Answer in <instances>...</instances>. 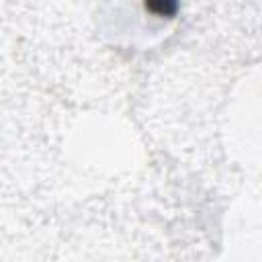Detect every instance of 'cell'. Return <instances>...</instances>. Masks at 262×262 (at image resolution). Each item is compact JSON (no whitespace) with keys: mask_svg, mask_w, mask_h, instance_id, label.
Returning a JSON list of instances; mask_svg holds the SVG:
<instances>
[{"mask_svg":"<svg viewBox=\"0 0 262 262\" xmlns=\"http://www.w3.org/2000/svg\"><path fill=\"white\" fill-rule=\"evenodd\" d=\"M145 6L158 16H172L176 12V0H145Z\"/></svg>","mask_w":262,"mask_h":262,"instance_id":"cell-1","label":"cell"}]
</instances>
